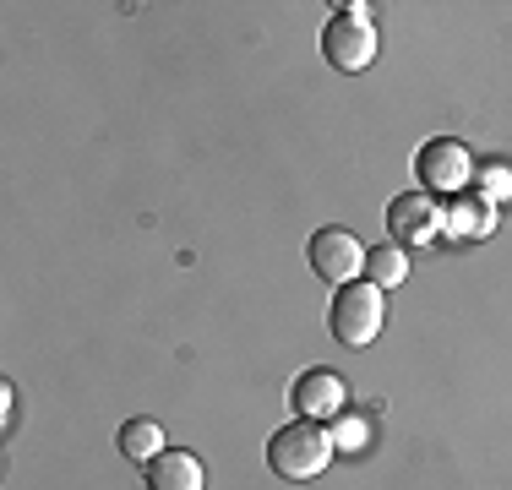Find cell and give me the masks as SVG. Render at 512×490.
Returning <instances> with one entry per match:
<instances>
[{"label":"cell","mask_w":512,"mask_h":490,"mask_svg":"<svg viewBox=\"0 0 512 490\" xmlns=\"http://www.w3.org/2000/svg\"><path fill=\"white\" fill-rule=\"evenodd\" d=\"M376 425H382V409H376V403L371 409H355V403H349V409L333 420V447L344 452V458H360V452L376 441Z\"/></svg>","instance_id":"30bf717a"},{"label":"cell","mask_w":512,"mask_h":490,"mask_svg":"<svg viewBox=\"0 0 512 490\" xmlns=\"http://www.w3.org/2000/svg\"><path fill=\"white\" fill-rule=\"evenodd\" d=\"M115 447H120V458H131V463L148 469L169 441H164V425H158V420H126V425H120V436H115Z\"/></svg>","instance_id":"7c38bea8"},{"label":"cell","mask_w":512,"mask_h":490,"mask_svg":"<svg viewBox=\"0 0 512 490\" xmlns=\"http://www.w3.org/2000/svg\"><path fill=\"white\" fill-rule=\"evenodd\" d=\"M148 490H207L202 458L197 452H180V447H164L148 463Z\"/></svg>","instance_id":"9c48e42d"},{"label":"cell","mask_w":512,"mask_h":490,"mask_svg":"<svg viewBox=\"0 0 512 490\" xmlns=\"http://www.w3.org/2000/svg\"><path fill=\"white\" fill-rule=\"evenodd\" d=\"M409 278V251L398 240H382V245H371L365 251V284H376V289H398Z\"/></svg>","instance_id":"8fae6325"},{"label":"cell","mask_w":512,"mask_h":490,"mask_svg":"<svg viewBox=\"0 0 512 490\" xmlns=\"http://www.w3.org/2000/svg\"><path fill=\"white\" fill-rule=\"evenodd\" d=\"M474 196H485V202H512V169L507 164H485V169H474Z\"/></svg>","instance_id":"4fadbf2b"},{"label":"cell","mask_w":512,"mask_h":490,"mask_svg":"<svg viewBox=\"0 0 512 490\" xmlns=\"http://www.w3.org/2000/svg\"><path fill=\"white\" fill-rule=\"evenodd\" d=\"M322 55L333 71H365L376 60V22H371V6L349 0L327 17L322 28Z\"/></svg>","instance_id":"3957f363"},{"label":"cell","mask_w":512,"mask_h":490,"mask_svg":"<svg viewBox=\"0 0 512 490\" xmlns=\"http://www.w3.org/2000/svg\"><path fill=\"white\" fill-rule=\"evenodd\" d=\"M289 403H295L300 420H338V414L349 409V387L338 371H322V365H311V371L295 376V387H289Z\"/></svg>","instance_id":"8992f818"},{"label":"cell","mask_w":512,"mask_h":490,"mask_svg":"<svg viewBox=\"0 0 512 490\" xmlns=\"http://www.w3.org/2000/svg\"><path fill=\"white\" fill-rule=\"evenodd\" d=\"M414 175H420V191L425 196H463L474 186V158H469V142L458 137H431L414 153Z\"/></svg>","instance_id":"277c9868"},{"label":"cell","mask_w":512,"mask_h":490,"mask_svg":"<svg viewBox=\"0 0 512 490\" xmlns=\"http://www.w3.org/2000/svg\"><path fill=\"white\" fill-rule=\"evenodd\" d=\"M442 235V207L431 202L425 191H404L387 202V240L398 245H431Z\"/></svg>","instance_id":"52a82bcc"},{"label":"cell","mask_w":512,"mask_h":490,"mask_svg":"<svg viewBox=\"0 0 512 490\" xmlns=\"http://www.w3.org/2000/svg\"><path fill=\"white\" fill-rule=\"evenodd\" d=\"M0 420H6V431H11V420H17V387H0Z\"/></svg>","instance_id":"5bb4252c"},{"label":"cell","mask_w":512,"mask_h":490,"mask_svg":"<svg viewBox=\"0 0 512 490\" xmlns=\"http://www.w3.org/2000/svg\"><path fill=\"white\" fill-rule=\"evenodd\" d=\"M306 256H311V273L327 278L333 289L360 284V278H365V245L349 235V229H338V224L316 229L311 245H306Z\"/></svg>","instance_id":"5b68a950"},{"label":"cell","mask_w":512,"mask_h":490,"mask_svg":"<svg viewBox=\"0 0 512 490\" xmlns=\"http://www.w3.org/2000/svg\"><path fill=\"white\" fill-rule=\"evenodd\" d=\"M333 452H338L333 431H322L316 420H289L284 431H273V441H267V469L289 485H306L333 463Z\"/></svg>","instance_id":"6da1fadb"},{"label":"cell","mask_w":512,"mask_h":490,"mask_svg":"<svg viewBox=\"0 0 512 490\" xmlns=\"http://www.w3.org/2000/svg\"><path fill=\"white\" fill-rule=\"evenodd\" d=\"M327 327H333V338L344 343V349H371L376 338H382L387 327V294L376 284H344L333 294V311H327Z\"/></svg>","instance_id":"7a4b0ae2"},{"label":"cell","mask_w":512,"mask_h":490,"mask_svg":"<svg viewBox=\"0 0 512 490\" xmlns=\"http://www.w3.org/2000/svg\"><path fill=\"white\" fill-rule=\"evenodd\" d=\"M491 229H496V207L485 202V196H474V191L447 196V207H442V235H453V240H485Z\"/></svg>","instance_id":"ba28073f"}]
</instances>
